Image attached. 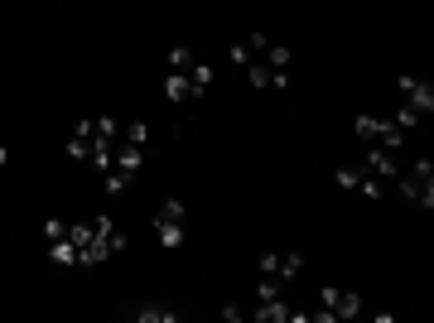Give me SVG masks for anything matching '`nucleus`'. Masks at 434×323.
I'll use <instances>...</instances> for the list:
<instances>
[{"label":"nucleus","instance_id":"f257e3e1","mask_svg":"<svg viewBox=\"0 0 434 323\" xmlns=\"http://www.w3.org/2000/svg\"><path fill=\"white\" fill-rule=\"evenodd\" d=\"M396 179H400V193H405L410 202H420V207H430V202H434V164L425 160V155L410 164L405 174H396Z\"/></svg>","mask_w":434,"mask_h":323},{"label":"nucleus","instance_id":"f03ea898","mask_svg":"<svg viewBox=\"0 0 434 323\" xmlns=\"http://www.w3.org/2000/svg\"><path fill=\"white\" fill-rule=\"evenodd\" d=\"M318 304H323V309H318L314 319H323V323L362 314V294H357V289H333V284H323V289H318Z\"/></svg>","mask_w":434,"mask_h":323},{"label":"nucleus","instance_id":"7ed1b4c3","mask_svg":"<svg viewBox=\"0 0 434 323\" xmlns=\"http://www.w3.org/2000/svg\"><path fill=\"white\" fill-rule=\"evenodd\" d=\"M396 87H400V97H405V106H415L420 116H430V111H434V87H430V78L420 82V78H410V73H400V78H396Z\"/></svg>","mask_w":434,"mask_h":323},{"label":"nucleus","instance_id":"20e7f679","mask_svg":"<svg viewBox=\"0 0 434 323\" xmlns=\"http://www.w3.org/2000/svg\"><path fill=\"white\" fill-rule=\"evenodd\" d=\"M362 174H372V179H396L400 169H396V150H386V145H362Z\"/></svg>","mask_w":434,"mask_h":323},{"label":"nucleus","instance_id":"39448f33","mask_svg":"<svg viewBox=\"0 0 434 323\" xmlns=\"http://www.w3.org/2000/svg\"><path fill=\"white\" fill-rule=\"evenodd\" d=\"M164 97H169L174 106H188V102H198L203 92L188 82V73H169V78H164Z\"/></svg>","mask_w":434,"mask_h":323},{"label":"nucleus","instance_id":"423d86ee","mask_svg":"<svg viewBox=\"0 0 434 323\" xmlns=\"http://www.w3.org/2000/svg\"><path fill=\"white\" fill-rule=\"evenodd\" d=\"M405 140H410V130H400L391 116L377 121V130H372V145H386V150H405Z\"/></svg>","mask_w":434,"mask_h":323},{"label":"nucleus","instance_id":"0eeeda50","mask_svg":"<svg viewBox=\"0 0 434 323\" xmlns=\"http://www.w3.org/2000/svg\"><path fill=\"white\" fill-rule=\"evenodd\" d=\"M251 319H256V323H290V319H295V309H290L285 299H260V309H251Z\"/></svg>","mask_w":434,"mask_h":323},{"label":"nucleus","instance_id":"6e6552de","mask_svg":"<svg viewBox=\"0 0 434 323\" xmlns=\"http://www.w3.org/2000/svg\"><path fill=\"white\" fill-rule=\"evenodd\" d=\"M155 237H160V246L178 251V246H183V222H178V217H160V212H155Z\"/></svg>","mask_w":434,"mask_h":323},{"label":"nucleus","instance_id":"1a4fd4ad","mask_svg":"<svg viewBox=\"0 0 434 323\" xmlns=\"http://www.w3.org/2000/svg\"><path fill=\"white\" fill-rule=\"evenodd\" d=\"M260 58H265V68H270V73H290V63H295L290 43H270V48H265Z\"/></svg>","mask_w":434,"mask_h":323},{"label":"nucleus","instance_id":"9d476101","mask_svg":"<svg viewBox=\"0 0 434 323\" xmlns=\"http://www.w3.org/2000/svg\"><path fill=\"white\" fill-rule=\"evenodd\" d=\"M140 164H145V150H140V145H121V150H116V169H126L130 179H135V174H140Z\"/></svg>","mask_w":434,"mask_h":323},{"label":"nucleus","instance_id":"9b49d317","mask_svg":"<svg viewBox=\"0 0 434 323\" xmlns=\"http://www.w3.org/2000/svg\"><path fill=\"white\" fill-rule=\"evenodd\" d=\"M48 246V261H58V266H78V246L68 242V237H58V242H43Z\"/></svg>","mask_w":434,"mask_h":323},{"label":"nucleus","instance_id":"f8f14e48","mask_svg":"<svg viewBox=\"0 0 434 323\" xmlns=\"http://www.w3.org/2000/svg\"><path fill=\"white\" fill-rule=\"evenodd\" d=\"M130 319H140V323H174L178 314H174V309H164V304H140Z\"/></svg>","mask_w":434,"mask_h":323},{"label":"nucleus","instance_id":"ddd939ff","mask_svg":"<svg viewBox=\"0 0 434 323\" xmlns=\"http://www.w3.org/2000/svg\"><path fill=\"white\" fill-rule=\"evenodd\" d=\"M213 63H203V58H193V68H188V82H193V87H198V92H208V87H213Z\"/></svg>","mask_w":434,"mask_h":323},{"label":"nucleus","instance_id":"4468645a","mask_svg":"<svg viewBox=\"0 0 434 323\" xmlns=\"http://www.w3.org/2000/svg\"><path fill=\"white\" fill-rule=\"evenodd\" d=\"M102 179H106V193H126V188H130V174H126V169H116V164L102 169Z\"/></svg>","mask_w":434,"mask_h":323},{"label":"nucleus","instance_id":"2eb2a0df","mask_svg":"<svg viewBox=\"0 0 434 323\" xmlns=\"http://www.w3.org/2000/svg\"><path fill=\"white\" fill-rule=\"evenodd\" d=\"M304 270V256L300 251H280V280H295Z\"/></svg>","mask_w":434,"mask_h":323},{"label":"nucleus","instance_id":"dca6fc26","mask_svg":"<svg viewBox=\"0 0 434 323\" xmlns=\"http://www.w3.org/2000/svg\"><path fill=\"white\" fill-rule=\"evenodd\" d=\"M188 68H193V48L174 43V48H169V73H188Z\"/></svg>","mask_w":434,"mask_h":323},{"label":"nucleus","instance_id":"f3484780","mask_svg":"<svg viewBox=\"0 0 434 323\" xmlns=\"http://www.w3.org/2000/svg\"><path fill=\"white\" fill-rule=\"evenodd\" d=\"M246 82H251V87H270V68H265V58H251V63H246Z\"/></svg>","mask_w":434,"mask_h":323},{"label":"nucleus","instance_id":"a211bd4d","mask_svg":"<svg viewBox=\"0 0 434 323\" xmlns=\"http://www.w3.org/2000/svg\"><path fill=\"white\" fill-rule=\"evenodd\" d=\"M357 193H362V198H386V184H382V179H372V174H362V184H357Z\"/></svg>","mask_w":434,"mask_h":323},{"label":"nucleus","instance_id":"6ab92c4d","mask_svg":"<svg viewBox=\"0 0 434 323\" xmlns=\"http://www.w3.org/2000/svg\"><path fill=\"white\" fill-rule=\"evenodd\" d=\"M391 121L400 125V130H415V125H420V111H415V106H405V102H400V106H396V116H391Z\"/></svg>","mask_w":434,"mask_h":323},{"label":"nucleus","instance_id":"aec40b11","mask_svg":"<svg viewBox=\"0 0 434 323\" xmlns=\"http://www.w3.org/2000/svg\"><path fill=\"white\" fill-rule=\"evenodd\" d=\"M39 237H43V242H58V237H68V222H63V217H48V222L39 227Z\"/></svg>","mask_w":434,"mask_h":323},{"label":"nucleus","instance_id":"412c9836","mask_svg":"<svg viewBox=\"0 0 434 323\" xmlns=\"http://www.w3.org/2000/svg\"><path fill=\"white\" fill-rule=\"evenodd\" d=\"M357 184H362V169H352V164H343V169H338V188H347V193H357Z\"/></svg>","mask_w":434,"mask_h":323},{"label":"nucleus","instance_id":"4be33fe9","mask_svg":"<svg viewBox=\"0 0 434 323\" xmlns=\"http://www.w3.org/2000/svg\"><path fill=\"white\" fill-rule=\"evenodd\" d=\"M280 284H285V280H275V275H260L256 294H260V299H280Z\"/></svg>","mask_w":434,"mask_h":323},{"label":"nucleus","instance_id":"5701e85b","mask_svg":"<svg viewBox=\"0 0 434 323\" xmlns=\"http://www.w3.org/2000/svg\"><path fill=\"white\" fill-rule=\"evenodd\" d=\"M68 155H73V160H87V155H92V140H83V135H68Z\"/></svg>","mask_w":434,"mask_h":323},{"label":"nucleus","instance_id":"b1692460","mask_svg":"<svg viewBox=\"0 0 434 323\" xmlns=\"http://www.w3.org/2000/svg\"><path fill=\"white\" fill-rule=\"evenodd\" d=\"M241 43H246V48H251V53H256V58H260V53L270 48V34H260V29H251V34H246V39H241Z\"/></svg>","mask_w":434,"mask_h":323},{"label":"nucleus","instance_id":"393cba45","mask_svg":"<svg viewBox=\"0 0 434 323\" xmlns=\"http://www.w3.org/2000/svg\"><path fill=\"white\" fill-rule=\"evenodd\" d=\"M227 58H232V63H237V68H246V63H251V58H256V53H251V48H246V43H232V48H227Z\"/></svg>","mask_w":434,"mask_h":323},{"label":"nucleus","instance_id":"a878e982","mask_svg":"<svg viewBox=\"0 0 434 323\" xmlns=\"http://www.w3.org/2000/svg\"><path fill=\"white\" fill-rule=\"evenodd\" d=\"M260 270H265V275H275V280H280V251H265V256H260Z\"/></svg>","mask_w":434,"mask_h":323},{"label":"nucleus","instance_id":"bb28decb","mask_svg":"<svg viewBox=\"0 0 434 323\" xmlns=\"http://www.w3.org/2000/svg\"><path fill=\"white\" fill-rule=\"evenodd\" d=\"M126 140H130V145H145V121H130L126 125Z\"/></svg>","mask_w":434,"mask_h":323},{"label":"nucleus","instance_id":"cd10ccee","mask_svg":"<svg viewBox=\"0 0 434 323\" xmlns=\"http://www.w3.org/2000/svg\"><path fill=\"white\" fill-rule=\"evenodd\" d=\"M217 314H222V319H227V323H237V319H246V309H237V304H222V309H217Z\"/></svg>","mask_w":434,"mask_h":323},{"label":"nucleus","instance_id":"c85d7f7f","mask_svg":"<svg viewBox=\"0 0 434 323\" xmlns=\"http://www.w3.org/2000/svg\"><path fill=\"white\" fill-rule=\"evenodd\" d=\"M73 135H83V140H92V116H78V125H73Z\"/></svg>","mask_w":434,"mask_h":323},{"label":"nucleus","instance_id":"c756f323","mask_svg":"<svg viewBox=\"0 0 434 323\" xmlns=\"http://www.w3.org/2000/svg\"><path fill=\"white\" fill-rule=\"evenodd\" d=\"M5 160H10V150H5V145H0V169H5Z\"/></svg>","mask_w":434,"mask_h":323}]
</instances>
